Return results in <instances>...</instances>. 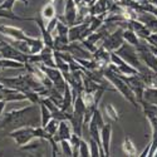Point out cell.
Segmentation results:
<instances>
[{"instance_id":"cell-1","label":"cell","mask_w":157,"mask_h":157,"mask_svg":"<svg viewBox=\"0 0 157 157\" xmlns=\"http://www.w3.org/2000/svg\"><path fill=\"white\" fill-rule=\"evenodd\" d=\"M35 109V106L32 103L28 107H23L20 109H13L3 116V123L2 128L6 127H14L19 128L23 126H36V122L34 118H29L32 116V112Z\"/></svg>"},{"instance_id":"cell-2","label":"cell","mask_w":157,"mask_h":157,"mask_svg":"<svg viewBox=\"0 0 157 157\" xmlns=\"http://www.w3.org/2000/svg\"><path fill=\"white\" fill-rule=\"evenodd\" d=\"M103 73H104V77H106L107 79H108V82L112 84V87L116 88L117 92L121 93L122 97H123L127 102H129L136 109L140 108V104H138V102H137V99H136V96H135V93H133V90L129 88V86L122 79L120 75H117V74H116L113 71H111L108 67L103 71Z\"/></svg>"},{"instance_id":"cell-3","label":"cell","mask_w":157,"mask_h":157,"mask_svg":"<svg viewBox=\"0 0 157 157\" xmlns=\"http://www.w3.org/2000/svg\"><path fill=\"white\" fill-rule=\"evenodd\" d=\"M116 53L118 54L124 62H127L128 64H131L132 67H135L137 71H140L143 65L142 60L140 59V56H138V52L136 49L135 45L132 44H128V43H123L118 49L116 50Z\"/></svg>"},{"instance_id":"cell-4","label":"cell","mask_w":157,"mask_h":157,"mask_svg":"<svg viewBox=\"0 0 157 157\" xmlns=\"http://www.w3.org/2000/svg\"><path fill=\"white\" fill-rule=\"evenodd\" d=\"M33 128H34V126H23V127L10 131L8 136L15 141L17 146L21 147L24 145H27L28 142H30L33 138H35Z\"/></svg>"},{"instance_id":"cell-5","label":"cell","mask_w":157,"mask_h":157,"mask_svg":"<svg viewBox=\"0 0 157 157\" xmlns=\"http://www.w3.org/2000/svg\"><path fill=\"white\" fill-rule=\"evenodd\" d=\"M123 30L124 28L122 27H117L112 33H109L106 38L102 40V47H104L108 52H116L123 43H124V38H123Z\"/></svg>"},{"instance_id":"cell-6","label":"cell","mask_w":157,"mask_h":157,"mask_svg":"<svg viewBox=\"0 0 157 157\" xmlns=\"http://www.w3.org/2000/svg\"><path fill=\"white\" fill-rule=\"evenodd\" d=\"M120 75L122 79L129 86V88L133 90V93L136 96V99L140 104V102L143 99V93H145L146 89V84L142 81V78L140 77V74H133V75H123V74H117Z\"/></svg>"},{"instance_id":"cell-7","label":"cell","mask_w":157,"mask_h":157,"mask_svg":"<svg viewBox=\"0 0 157 157\" xmlns=\"http://www.w3.org/2000/svg\"><path fill=\"white\" fill-rule=\"evenodd\" d=\"M77 15H78V6L74 0H65L64 5V13L63 15H58L59 20L65 23L69 27L77 23Z\"/></svg>"},{"instance_id":"cell-8","label":"cell","mask_w":157,"mask_h":157,"mask_svg":"<svg viewBox=\"0 0 157 157\" xmlns=\"http://www.w3.org/2000/svg\"><path fill=\"white\" fill-rule=\"evenodd\" d=\"M0 54H2L3 58H8V59H14L21 63H27V57L28 54H24L21 53L20 50H18L13 44L4 42L2 49H0Z\"/></svg>"},{"instance_id":"cell-9","label":"cell","mask_w":157,"mask_h":157,"mask_svg":"<svg viewBox=\"0 0 157 157\" xmlns=\"http://www.w3.org/2000/svg\"><path fill=\"white\" fill-rule=\"evenodd\" d=\"M111 140H112V124L106 123L101 129V142L104 156H111Z\"/></svg>"},{"instance_id":"cell-10","label":"cell","mask_w":157,"mask_h":157,"mask_svg":"<svg viewBox=\"0 0 157 157\" xmlns=\"http://www.w3.org/2000/svg\"><path fill=\"white\" fill-rule=\"evenodd\" d=\"M72 133H73V128H72V124H71L69 120H64V121L59 122L58 131H57V133L53 137L59 143L62 140H69Z\"/></svg>"},{"instance_id":"cell-11","label":"cell","mask_w":157,"mask_h":157,"mask_svg":"<svg viewBox=\"0 0 157 157\" xmlns=\"http://www.w3.org/2000/svg\"><path fill=\"white\" fill-rule=\"evenodd\" d=\"M137 52H138V56L142 63L147 65L150 69L157 72V56H155L148 48L143 50H137Z\"/></svg>"},{"instance_id":"cell-12","label":"cell","mask_w":157,"mask_h":157,"mask_svg":"<svg viewBox=\"0 0 157 157\" xmlns=\"http://www.w3.org/2000/svg\"><path fill=\"white\" fill-rule=\"evenodd\" d=\"M34 21L38 24V27L39 29H40V33H42V39H43V42L45 45L48 47H52V48H54V36L52 35V33H49L47 30V27H45V23L44 20L42 19V17L39 15L34 19Z\"/></svg>"},{"instance_id":"cell-13","label":"cell","mask_w":157,"mask_h":157,"mask_svg":"<svg viewBox=\"0 0 157 157\" xmlns=\"http://www.w3.org/2000/svg\"><path fill=\"white\" fill-rule=\"evenodd\" d=\"M88 24L89 23H78L69 27V33H68L69 42H77V40L81 42L84 30L88 28Z\"/></svg>"},{"instance_id":"cell-14","label":"cell","mask_w":157,"mask_h":157,"mask_svg":"<svg viewBox=\"0 0 157 157\" xmlns=\"http://www.w3.org/2000/svg\"><path fill=\"white\" fill-rule=\"evenodd\" d=\"M56 4H57V0H48L47 4L42 8L40 10V17L44 21L50 20L52 18L57 17V9H56Z\"/></svg>"},{"instance_id":"cell-15","label":"cell","mask_w":157,"mask_h":157,"mask_svg":"<svg viewBox=\"0 0 157 157\" xmlns=\"http://www.w3.org/2000/svg\"><path fill=\"white\" fill-rule=\"evenodd\" d=\"M2 69H25V63L14 59L0 58V71Z\"/></svg>"},{"instance_id":"cell-16","label":"cell","mask_w":157,"mask_h":157,"mask_svg":"<svg viewBox=\"0 0 157 157\" xmlns=\"http://www.w3.org/2000/svg\"><path fill=\"white\" fill-rule=\"evenodd\" d=\"M122 150H123V152H124L127 156H131V157L138 156L137 147H136V145L133 143L132 138H131L129 136H126V137H124L123 143H122Z\"/></svg>"},{"instance_id":"cell-17","label":"cell","mask_w":157,"mask_h":157,"mask_svg":"<svg viewBox=\"0 0 157 157\" xmlns=\"http://www.w3.org/2000/svg\"><path fill=\"white\" fill-rule=\"evenodd\" d=\"M0 18L3 19H10V20H17V21H34L35 18H21L17 14H14L10 10H5V9H0Z\"/></svg>"},{"instance_id":"cell-18","label":"cell","mask_w":157,"mask_h":157,"mask_svg":"<svg viewBox=\"0 0 157 157\" xmlns=\"http://www.w3.org/2000/svg\"><path fill=\"white\" fill-rule=\"evenodd\" d=\"M104 124H106V122H104V120H103V114H102L101 111L97 108V109L93 112L92 117H90V120H89V122H88V126H94V127H98L99 129H102Z\"/></svg>"},{"instance_id":"cell-19","label":"cell","mask_w":157,"mask_h":157,"mask_svg":"<svg viewBox=\"0 0 157 157\" xmlns=\"http://www.w3.org/2000/svg\"><path fill=\"white\" fill-rule=\"evenodd\" d=\"M123 38H124V42L128 43V44H132L135 47L138 45L140 40H141V38L132 30V29H129V28H126L123 30Z\"/></svg>"},{"instance_id":"cell-20","label":"cell","mask_w":157,"mask_h":157,"mask_svg":"<svg viewBox=\"0 0 157 157\" xmlns=\"http://www.w3.org/2000/svg\"><path fill=\"white\" fill-rule=\"evenodd\" d=\"M39 107H40V126L42 127H45L47 123L53 118V116H52V112L48 109V107L45 106L44 103H39Z\"/></svg>"},{"instance_id":"cell-21","label":"cell","mask_w":157,"mask_h":157,"mask_svg":"<svg viewBox=\"0 0 157 157\" xmlns=\"http://www.w3.org/2000/svg\"><path fill=\"white\" fill-rule=\"evenodd\" d=\"M143 99L157 106V88L156 87H146L145 93H143Z\"/></svg>"},{"instance_id":"cell-22","label":"cell","mask_w":157,"mask_h":157,"mask_svg":"<svg viewBox=\"0 0 157 157\" xmlns=\"http://www.w3.org/2000/svg\"><path fill=\"white\" fill-rule=\"evenodd\" d=\"M103 109H104L107 117H108L111 121H114V122H118L120 121V113H118V111L116 109V107L113 106V104H111V103L104 104Z\"/></svg>"},{"instance_id":"cell-23","label":"cell","mask_w":157,"mask_h":157,"mask_svg":"<svg viewBox=\"0 0 157 157\" xmlns=\"http://www.w3.org/2000/svg\"><path fill=\"white\" fill-rule=\"evenodd\" d=\"M59 146L62 148V152L65 155V156H69L72 157L73 156V146L69 140H62L59 142Z\"/></svg>"},{"instance_id":"cell-24","label":"cell","mask_w":157,"mask_h":157,"mask_svg":"<svg viewBox=\"0 0 157 157\" xmlns=\"http://www.w3.org/2000/svg\"><path fill=\"white\" fill-rule=\"evenodd\" d=\"M59 122H60V121H58L57 118H52V120L47 123V126L44 127L45 131H47V132H48L50 136H54V135L57 133L58 127H59Z\"/></svg>"},{"instance_id":"cell-25","label":"cell","mask_w":157,"mask_h":157,"mask_svg":"<svg viewBox=\"0 0 157 157\" xmlns=\"http://www.w3.org/2000/svg\"><path fill=\"white\" fill-rule=\"evenodd\" d=\"M58 19H59V18H58ZM56 30H57V35L68 36V33H69V25H67L65 23H63L62 20H58Z\"/></svg>"},{"instance_id":"cell-26","label":"cell","mask_w":157,"mask_h":157,"mask_svg":"<svg viewBox=\"0 0 157 157\" xmlns=\"http://www.w3.org/2000/svg\"><path fill=\"white\" fill-rule=\"evenodd\" d=\"M89 151H90V156L93 157H97V156H101V147L98 145V142L93 138H89Z\"/></svg>"},{"instance_id":"cell-27","label":"cell","mask_w":157,"mask_h":157,"mask_svg":"<svg viewBox=\"0 0 157 157\" xmlns=\"http://www.w3.org/2000/svg\"><path fill=\"white\" fill-rule=\"evenodd\" d=\"M78 155L82 157H89L90 156V151H89V143H87L86 140H81L79 143V150H78Z\"/></svg>"},{"instance_id":"cell-28","label":"cell","mask_w":157,"mask_h":157,"mask_svg":"<svg viewBox=\"0 0 157 157\" xmlns=\"http://www.w3.org/2000/svg\"><path fill=\"white\" fill-rule=\"evenodd\" d=\"M40 138H33L30 142H28L27 145H24V146H21L20 148L21 150H27V151H33V150H36L39 146H40Z\"/></svg>"},{"instance_id":"cell-29","label":"cell","mask_w":157,"mask_h":157,"mask_svg":"<svg viewBox=\"0 0 157 157\" xmlns=\"http://www.w3.org/2000/svg\"><path fill=\"white\" fill-rule=\"evenodd\" d=\"M58 15L57 17H54V18H52L50 20H48L47 21V24H45V27H47V30L49 32V33H53L54 30H56V28H57V23H58Z\"/></svg>"},{"instance_id":"cell-30","label":"cell","mask_w":157,"mask_h":157,"mask_svg":"<svg viewBox=\"0 0 157 157\" xmlns=\"http://www.w3.org/2000/svg\"><path fill=\"white\" fill-rule=\"evenodd\" d=\"M17 0H4V2L0 4V9H5V10H10L13 11V8L15 5Z\"/></svg>"},{"instance_id":"cell-31","label":"cell","mask_w":157,"mask_h":157,"mask_svg":"<svg viewBox=\"0 0 157 157\" xmlns=\"http://www.w3.org/2000/svg\"><path fill=\"white\" fill-rule=\"evenodd\" d=\"M6 107V101L4 98L0 99V120L3 118V113H4V109Z\"/></svg>"},{"instance_id":"cell-32","label":"cell","mask_w":157,"mask_h":157,"mask_svg":"<svg viewBox=\"0 0 157 157\" xmlns=\"http://www.w3.org/2000/svg\"><path fill=\"white\" fill-rule=\"evenodd\" d=\"M150 146H151V145L148 143L147 147H146L145 150H143L141 153H138V156H140V157H146V156H148V152H150Z\"/></svg>"},{"instance_id":"cell-33","label":"cell","mask_w":157,"mask_h":157,"mask_svg":"<svg viewBox=\"0 0 157 157\" xmlns=\"http://www.w3.org/2000/svg\"><path fill=\"white\" fill-rule=\"evenodd\" d=\"M151 87H156V88H157V72H155V74H153V78H152V83H151Z\"/></svg>"},{"instance_id":"cell-34","label":"cell","mask_w":157,"mask_h":157,"mask_svg":"<svg viewBox=\"0 0 157 157\" xmlns=\"http://www.w3.org/2000/svg\"><path fill=\"white\" fill-rule=\"evenodd\" d=\"M17 2L23 3V5H24L25 8H28V6H29V0H17Z\"/></svg>"},{"instance_id":"cell-35","label":"cell","mask_w":157,"mask_h":157,"mask_svg":"<svg viewBox=\"0 0 157 157\" xmlns=\"http://www.w3.org/2000/svg\"><path fill=\"white\" fill-rule=\"evenodd\" d=\"M3 44H4V40H0V49H2V47H3Z\"/></svg>"},{"instance_id":"cell-36","label":"cell","mask_w":157,"mask_h":157,"mask_svg":"<svg viewBox=\"0 0 157 157\" xmlns=\"http://www.w3.org/2000/svg\"><path fill=\"white\" fill-rule=\"evenodd\" d=\"M0 58H3V57H2V54H0Z\"/></svg>"},{"instance_id":"cell-37","label":"cell","mask_w":157,"mask_h":157,"mask_svg":"<svg viewBox=\"0 0 157 157\" xmlns=\"http://www.w3.org/2000/svg\"><path fill=\"white\" fill-rule=\"evenodd\" d=\"M57 2H60V0H57Z\"/></svg>"}]
</instances>
